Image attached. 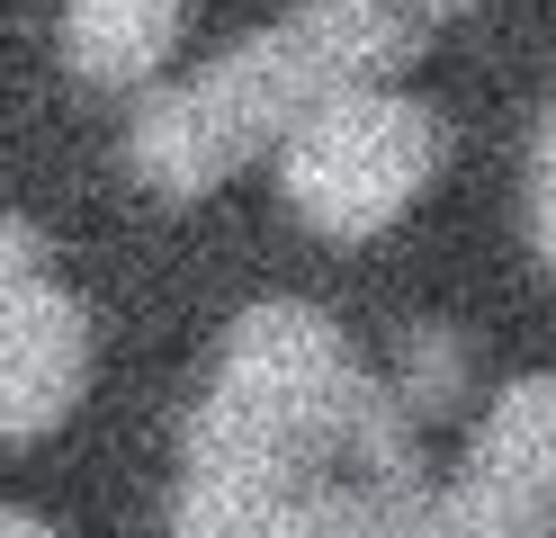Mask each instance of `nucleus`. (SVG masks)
<instances>
[{
  "label": "nucleus",
  "mask_w": 556,
  "mask_h": 538,
  "mask_svg": "<svg viewBox=\"0 0 556 538\" xmlns=\"http://www.w3.org/2000/svg\"><path fill=\"white\" fill-rule=\"evenodd\" d=\"M422 476L413 466V413L387 377L351 350V333L305 305L261 297L233 314L198 413L180 430V485L170 529L180 538H269V521L341 476Z\"/></svg>",
  "instance_id": "nucleus-1"
},
{
  "label": "nucleus",
  "mask_w": 556,
  "mask_h": 538,
  "mask_svg": "<svg viewBox=\"0 0 556 538\" xmlns=\"http://www.w3.org/2000/svg\"><path fill=\"white\" fill-rule=\"evenodd\" d=\"M413 46H422V36H404V27L368 18V10L305 0L296 18L252 27L216 63H198L189 82L144 90L126 153H135V171H144L162 198H206L252 153H278L324 99L377 90L395 63H413Z\"/></svg>",
  "instance_id": "nucleus-2"
},
{
  "label": "nucleus",
  "mask_w": 556,
  "mask_h": 538,
  "mask_svg": "<svg viewBox=\"0 0 556 538\" xmlns=\"http://www.w3.org/2000/svg\"><path fill=\"white\" fill-rule=\"evenodd\" d=\"M448 162V117L413 90H341L278 143V198L296 225L332 242H368L440 179Z\"/></svg>",
  "instance_id": "nucleus-3"
},
{
  "label": "nucleus",
  "mask_w": 556,
  "mask_h": 538,
  "mask_svg": "<svg viewBox=\"0 0 556 538\" xmlns=\"http://www.w3.org/2000/svg\"><path fill=\"white\" fill-rule=\"evenodd\" d=\"M422 538H556V377H511L431 502Z\"/></svg>",
  "instance_id": "nucleus-4"
},
{
  "label": "nucleus",
  "mask_w": 556,
  "mask_h": 538,
  "mask_svg": "<svg viewBox=\"0 0 556 538\" xmlns=\"http://www.w3.org/2000/svg\"><path fill=\"white\" fill-rule=\"evenodd\" d=\"M90 386V305L54 270L0 278V440H46Z\"/></svg>",
  "instance_id": "nucleus-5"
},
{
  "label": "nucleus",
  "mask_w": 556,
  "mask_h": 538,
  "mask_svg": "<svg viewBox=\"0 0 556 538\" xmlns=\"http://www.w3.org/2000/svg\"><path fill=\"white\" fill-rule=\"evenodd\" d=\"M189 36V0H63V63L99 90H144Z\"/></svg>",
  "instance_id": "nucleus-6"
},
{
  "label": "nucleus",
  "mask_w": 556,
  "mask_h": 538,
  "mask_svg": "<svg viewBox=\"0 0 556 538\" xmlns=\"http://www.w3.org/2000/svg\"><path fill=\"white\" fill-rule=\"evenodd\" d=\"M422 476H332L269 521V538H422Z\"/></svg>",
  "instance_id": "nucleus-7"
},
{
  "label": "nucleus",
  "mask_w": 556,
  "mask_h": 538,
  "mask_svg": "<svg viewBox=\"0 0 556 538\" xmlns=\"http://www.w3.org/2000/svg\"><path fill=\"white\" fill-rule=\"evenodd\" d=\"M458 386H467V341H458V323H413V341H404V359H395L387 395H395L413 422H431V413L458 404Z\"/></svg>",
  "instance_id": "nucleus-8"
},
{
  "label": "nucleus",
  "mask_w": 556,
  "mask_h": 538,
  "mask_svg": "<svg viewBox=\"0 0 556 538\" xmlns=\"http://www.w3.org/2000/svg\"><path fill=\"white\" fill-rule=\"evenodd\" d=\"M530 242L556 261V108L539 117V143H530Z\"/></svg>",
  "instance_id": "nucleus-9"
},
{
  "label": "nucleus",
  "mask_w": 556,
  "mask_h": 538,
  "mask_svg": "<svg viewBox=\"0 0 556 538\" xmlns=\"http://www.w3.org/2000/svg\"><path fill=\"white\" fill-rule=\"evenodd\" d=\"M332 10H368V18H387V27H404V36H422V27L458 18V10H484V0H332Z\"/></svg>",
  "instance_id": "nucleus-10"
},
{
  "label": "nucleus",
  "mask_w": 556,
  "mask_h": 538,
  "mask_svg": "<svg viewBox=\"0 0 556 538\" xmlns=\"http://www.w3.org/2000/svg\"><path fill=\"white\" fill-rule=\"evenodd\" d=\"M46 270V234L18 207H0V278H37Z\"/></svg>",
  "instance_id": "nucleus-11"
},
{
  "label": "nucleus",
  "mask_w": 556,
  "mask_h": 538,
  "mask_svg": "<svg viewBox=\"0 0 556 538\" xmlns=\"http://www.w3.org/2000/svg\"><path fill=\"white\" fill-rule=\"evenodd\" d=\"M0 538H63L46 512H18V502H0Z\"/></svg>",
  "instance_id": "nucleus-12"
}]
</instances>
